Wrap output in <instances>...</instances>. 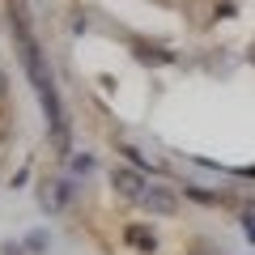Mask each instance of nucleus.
Returning a JSON list of instances; mask_svg holds the SVG:
<instances>
[{
	"instance_id": "obj_1",
	"label": "nucleus",
	"mask_w": 255,
	"mask_h": 255,
	"mask_svg": "<svg viewBox=\"0 0 255 255\" xmlns=\"http://www.w3.org/2000/svg\"><path fill=\"white\" fill-rule=\"evenodd\" d=\"M13 38H17V47H21L26 77L34 81V94H38V102H43V111H47V124H51L55 149H68V115H64V107H60L55 81H51V73H47L43 51H38V43H34V34H30V26H26V17H21V13H13Z\"/></svg>"
},
{
	"instance_id": "obj_6",
	"label": "nucleus",
	"mask_w": 255,
	"mask_h": 255,
	"mask_svg": "<svg viewBox=\"0 0 255 255\" xmlns=\"http://www.w3.org/2000/svg\"><path fill=\"white\" fill-rule=\"evenodd\" d=\"M73 170H81V174L94 170V157H73Z\"/></svg>"
},
{
	"instance_id": "obj_5",
	"label": "nucleus",
	"mask_w": 255,
	"mask_h": 255,
	"mask_svg": "<svg viewBox=\"0 0 255 255\" xmlns=\"http://www.w3.org/2000/svg\"><path fill=\"white\" fill-rule=\"evenodd\" d=\"M26 247H30V251H47V234H43V230H34V234L26 238Z\"/></svg>"
},
{
	"instance_id": "obj_7",
	"label": "nucleus",
	"mask_w": 255,
	"mask_h": 255,
	"mask_svg": "<svg viewBox=\"0 0 255 255\" xmlns=\"http://www.w3.org/2000/svg\"><path fill=\"white\" fill-rule=\"evenodd\" d=\"M243 234H247V238L255 243V217H247V221H243Z\"/></svg>"
},
{
	"instance_id": "obj_4",
	"label": "nucleus",
	"mask_w": 255,
	"mask_h": 255,
	"mask_svg": "<svg viewBox=\"0 0 255 255\" xmlns=\"http://www.w3.org/2000/svg\"><path fill=\"white\" fill-rule=\"evenodd\" d=\"M128 243H132V247H140V251H153V247H157V238L153 234H149V230H140V226H132V230H128Z\"/></svg>"
},
{
	"instance_id": "obj_2",
	"label": "nucleus",
	"mask_w": 255,
	"mask_h": 255,
	"mask_svg": "<svg viewBox=\"0 0 255 255\" xmlns=\"http://www.w3.org/2000/svg\"><path fill=\"white\" fill-rule=\"evenodd\" d=\"M136 204H140V209H149V213H157V217H170V213L179 209V200H174L170 187H145Z\"/></svg>"
},
{
	"instance_id": "obj_3",
	"label": "nucleus",
	"mask_w": 255,
	"mask_h": 255,
	"mask_svg": "<svg viewBox=\"0 0 255 255\" xmlns=\"http://www.w3.org/2000/svg\"><path fill=\"white\" fill-rule=\"evenodd\" d=\"M111 183H115V187L124 191V196H132V200H140V191L149 187V183L140 179L136 170H115V174H111Z\"/></svg>"
}]
</instances>
